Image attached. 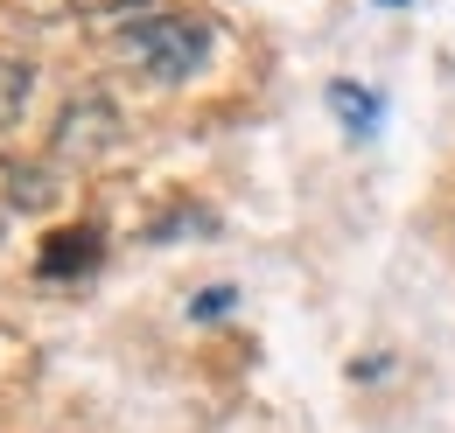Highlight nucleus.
<instances>
[{
	"label": "nucleus",
	"instance_id": "1",
	"mask_svg": "<svg viewBox=\"0 0 455 433\" xmlns=\"http://www.w3.org/2000/svg\"><path fill=\"white\" fill-rule=\"evenodd\" d=\"M211 21L204 14H182V7H148L133 21H119V50L140 77L155 84H189L204 63H211Z\"/></svg>",
	"mask_w": 455,
	"mask_h": 433
},
{
	"label": "nucleus",
	"instance_id": "7",
	"mask_svg": "<svg viewBox=\"0 0 455 433\" xmlns=\"http://www.w3.org/2000/svg\"><path fill=\"white\" fill-rule=\"evenodd\" d=\"M84 21H133V14H148V7H162V0H70Z\"/></svg>",
	"mask_w": 455,
	"mask_h": 433
},
{
	"label": "nucleus",
	"instance_id": "3",
	"mask_svg": "<svg viewBox=\"0 0 455 433\" xmlns=\"http://www.w3.org/2000/svg\"><path fill=\"white\" fill-rule=\"evenodd\" d=\"M106 259V231L99 224H63L43 238V252H36V272L43 279H77V272H99Z\"/></svg>",
	"mask_w": 455,
	"mask_h": 433
},
{
	"label": "nucleus",
	"instance_id": "6",
	"mask_svg": "<svg viewBox=\"0 0 455 433\" xmlns=\"http://www.w3.org/2000/svg\"><path fill=\"white\" fill-rule=\"evenodd\" d=\"M7 203H14V210H43V203H50V175H43V168H14V175H7Z\"/></svg>",
	"mask_w": 455,
	"mask_h": 433
},
{
	"label": "nucleus",
	"instance_id": "9",
	"mask_svg": "<svg viewBox=\"0 0 455 433\" xmlns=\"http://www.w3.org/2000/svg\"><path fill=\"white\" fill-rule=\"evenodd\" d=\"M175 231H211V216H196V210H175L169 224H155L148 238H175Z\"/></svg>",
	"mask_w": 455,
	"mask_h": 433
},
{
	"label": "nucleus",
	"instance_id": "8",
	"mask_svg": "<svg viewBox=\"0 0 455 433\" xmlns=\"http://www.w3.org/2000/svg\"><path fill=\"white\" fill-rule=\"evenodd\" d=\"M231 301H238L231 287H204V294L189 301V315H196V322H225V315H231Z\"/></svg>",
	"mask_w": 455,
	"mask_h": 433
},
{
	"label": "nucleus",
	"instance_id": "2",
	"mask_svg": "<svg viewBox=\"0 0 455 433\" xmlns=\"http://www.w3.org/2000/svg\"><path fill=\"white\" fill-rule=\"evenodd\" d=\"M119 140H126V126H119V112L99 98V91H84V98H70L57 119V161H106Z\"/></svg>",
	"mask_w": 455,
	"mask_h": 433
},
{
	"label": "nucleus",
	"instance_id": "5",
	"mask_svg": "<svg viewBox=\"0 0 455 433\" xmlns=\"http://www.w3.org/2000/svg\"><path fill=\"white\" fill-rule=\"evenodd\" d=\"M28 91H36V63L0 56V126H14V119L28 112Z\"/></svg>",
	"mask_w": 455,
	"mask_h": 433
},
{
	"label": "nucleus",
	"instance_id": "4",
	"mask_svg": "<svg viewBox=\"0 0 455 433\" xmlns=\"http://www.w3.org/2000/svg\"><path fill=\"white\" fill-rule=\"evenodd\" d=\"M330 112L343 119V133H350V140H371V133L386 126V106H379L364 84H350V77H337V84H330Z\"/></svg>",
	"mask_w": 455,
	"mask_h": 433
}]
</instances>
